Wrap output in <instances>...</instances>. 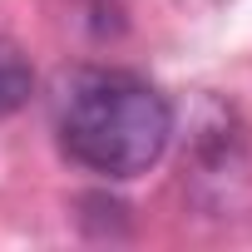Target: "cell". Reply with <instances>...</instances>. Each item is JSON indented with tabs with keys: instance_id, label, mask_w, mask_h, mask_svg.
I'll return each instance as SVG.
<instances>
[{
	"instance_id": "1",
	"label": "cell",
	"mask_w": 252,
	"mask_h": 252,
	"mask_svg": "<svg viewBox=\"0 0 252 252\" xmlns=\"http://www.w3.org/2000/svg\"><path fill=\"white\" fill-rule=\"evenodd\" d=\"M55 129L79 168L139 178L173 139V104L129 69H74L55 99Z\"/></svg>"
},
{
	"instance_id": "2",
	"label": "cell",
	"mask_w": 252,
	"mask_h": 252,
	"mask_svg": "<svg viewBox=\"0 0 252 252\" xmlns=\"http://www.w3.org/2000/svg\"><path fill=\"white\" fill-rule=\"evenodd\" d=\"M30 94H35V69H30V60L20 55V45L0 40V114L25 109Z\"/></svg>"
}]
</instances>
